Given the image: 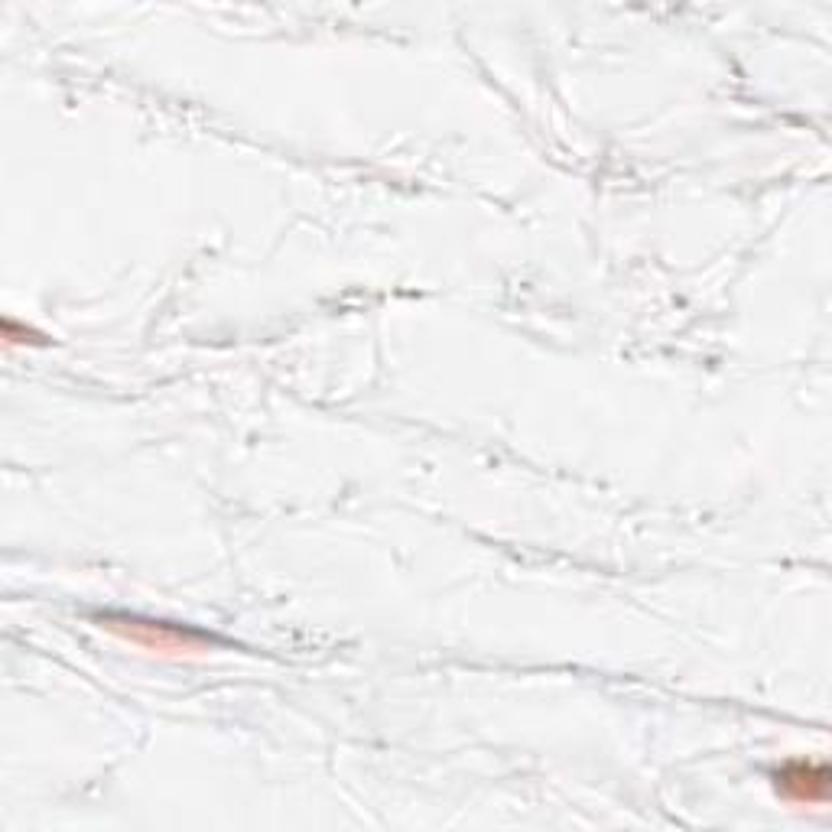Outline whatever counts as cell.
Listing matches in <instances>:
<instances>
[{
    "label": "cell",
    "instance_id": "cell-1",
    "mask_svg": "<svg viewBox=\"0 0 832 832\" xmlns=\"http://www.w3.org/2000/svg\"><path fill=\"white\" fill-rule=\"evenodd\" d=\"M784 787L793 793L797 800H823L826 797V771L823 767H806V764H797V767H790V771L784 774Z\"/></svg>",
    "mask_w": 832,
    "mask_h": 832
}]
</instances>
